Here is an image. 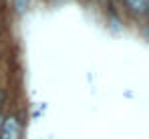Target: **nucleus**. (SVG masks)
<instances>
[{"mask_svg":"<svg viewBox=\"0 0 149 139\" xmlns=\"http://www.w3.org/2000/svg\"><path fill=\"white\" fill-rule=\"evenodd\" d=\"M0 139H22V127H20L18 119H14V117L4 119Z\"/></svg>","mask_w":149,"mask_h":139,"instance_id":"1","label":"nucleus"},{"mask_svg":"<svg viewBox=\"0 0 149 139\" xmlns=\"http://www.w3.org/2000/svg\"><path fill=\"white\" fill-rule=\"evenodd\" d=\"M127 4L133 12H145L149 6V0H127Z\"/></svg>","mask_w":149,"mask_h":139,"instance_id":"2","label":"nucleus"},{"mask_svg":"<svg viewBox=\"0 0 149 139\" xmlns=\"http://www.w3.org/2000/svg\"><path fill=\"white\" fill-rule=\"evenodd\" d=\"M26 8H28V0H16V12L18 14H24Z\"/></svg>","mask_w":149,"mask_h":139,"instance_id":"3","label":"nucleus"},{"mask_svg":"<svg viewBox=\"0 0 149 139\" xmlns=\"http://www.w3.org/2000/svg\"><path fill=\"white\" fill-rule=\"evenodd\" d=\"M2 123H4V119L0 117V133H2Z\"/></svg>","mask_w":149,"mask_h":139,"instance_id":"4","label":"nucleus"},{"mask_svg":"<svg viewBox=\"0 0 149 139\" xmlns=\"http://www.w3.org/2000/svg\"><path fill=\"white\" fill-rule=\"evenodd\" d=\"M101 2H107V0H101Z\"/></svg>","mask_w":149,"mask_h":139,"instance_id":"5","label":"nucleus"},{"mask_svg":"<svg viewBox=\"0 0 149 139\" xmlns=\"http://www.w3.org/2000/svg\"><path fill=\"white\" fill-rule=\"evenodd\" d=\"M147 12H149V6H147Z\"/></svg>","mask_w":149,"mask_h":139,"instance_id":"6","label":"nucleus"}]
</instances>
